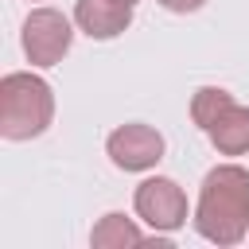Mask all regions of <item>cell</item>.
I'll list each match as a JSON object with an SVG mask.
<instances>
[{
  "label": "cell",
  "mask_w": 249,
  "mask_h": 249,
  "mask_svg": "<svg viewBox=\"0 0 249 249\" xmlns=\"http://www.w3.org/2000/svg\"><path fill=\"white\" fill-rule=\"evenodd\" d=\"M191 226L210 245H241L249 237V167L218 163L202 175Z\"/></svg>",
  "instance_id": "obj_1"
},
{
  "label": "cell",
  "mask_w": 249,
  "mask_h": 249,
  "mask_svg": "<svg viewBox=\"0 0 249 249\" xmlns=\"http://www.w3.org/2000/svg\"><path fill=\"white\" fill-rule=\"evenodd\" d=\"M54 121V89L47 78L31 70H12L0 78V136L4 140H35Z\"/></svg>",
  "instance_id": "obj_2"
},
{
  "label": "cell",
  "mask_w": 249,
  "mask_h": 249,
  "mask_svg": "<svg viewBox=\"0 0 249 249\" xmlns=\"http://www.w3.org/2000/svg\"><path fill=\"white\" fill-rule=\"evenodd\" d=\"M74 16H62L58 8L51 4H39L27 12L23 19V31H19V47L27 54V62L35 70H47V66H58L66 54H70V43H74Z\"/></svg>",
  "instance_id": "obj_3"
},
{
  "label": "cell",
  "mask_w": 249,
  "mask_h": 249,
  "mask_svg": "<svg viewBox=\"0 0 249 249\" xmlns=\"http://www.w3.org/2000/svg\"><path fill=\"white\" fill-rule=\"evenodd\" d=\"M132 210L152 230V237H167V233L183 230L187 218H191L187 191L171 175H148V179H140V187L132 191Z\"/></svg>",
  "instance_id": "obj_4"
},
{
  "label": "cell",
  "mask_w": 249,
  "mask_h": 249,
  "mask_svg": "<svg viewBox=\"0 0 249 249\" xmlns=\"http://www.w3.org/2000/svg\"><path fill=\"white\" fill-rule=\"evenodd\" d=\"M167 152V140L160 128L144 124V121H128V124H117L109 136H105V156L113 160V167L121 171H152Z\"/></svg>",
  "instance_id": "obj_5"
},
{
  "label": "cell",
  "mask_w": 249,
  "mask_h": 249,
  "mask_svg": "<svg viewBox=\"0 0 249 249\" xmlns=\"http://www.w3.org/2000/svg\"><path fill=\"white\" fill-rule=\"evenodd\" d=\"M74 23H78L82 35H89L97 43H109V39H117L132 27V8L121 4V0H78L74 4Z\"/></svg>",
  "instance_id": "obj_6"
},
{
  "label": "cell",
  "mask_w": 249,
  "mask_h": 249,
  "mask_svg": "<svg viewBox=\"0 0 249 249\" xmlns=\"http://www.w3.org/2000/svg\"><path fill=\"white\" fill-rule=\"evenodd\" d=\"M206 140L218 148V156H245L249 152V105L230 101L206 128Z\"/></svg>",
  "instance_id": "obj_7"
},
{
  "label": "cell",
  "mask_w": 249,
  "mask_h": 249,
  "mask_svg": "<svg viewBox=\"0 0 249 249\" xmlns=\"http://www.w3.org/2000/svg\"><path fill=\"white\" fill-rule=\"evenodd\" d=\"M148 241V233L136 226V218L121 214V210H109L97 218V226L89 230V245L93 249H124V245H140Z\"/></svg>",
  "instance_id": "obj_8"
},
{
  "label": "cell",
  "mask_w": 249,
  "mask_h": 249,
  "mask_svg": "<svg viewBox=\"0 0 249 249\" xmlns=\"http://www.w3.org/2000/svg\"><path fill=\"white\" fill-rule=\"evenodd\" d=\"M230 101H237L230 89H222V86H202V89H195V97H191V121L206 132V128L214 124V117H218Z\"/></svg>",
  "instance_id": "obj_9"
},
{
  "label": "cell",
  "mask_w": 249,
  "mask_h": 249,
  "mask_svg": "<svg viewBox=\"0 0 249 249\" xmlns=\"http://www.w3.org/2000/svg\"><path fill=\"white\" fill-rule=\"evenodd\" d=\"M160 8H167V12H175V16H191V12H198L206 0H156Z\"/></svg>",
  "instance_id": "obj_10"
},
{
  "label": "cell",
  "mask_w": 249,
  "mask_h": 249,
  "mask_svg": "<svg viewBox=\"0 0 249 249\" xmlns=\"http://www.w3.org/2000/svg\"><path fill=\"white\" fill-rule=\"evenodd\" d=\"M121 4H128V8H136V4H140V0H121Z\"/></svg>",
  "instance_id": "obj_11"
}]
</instances>
